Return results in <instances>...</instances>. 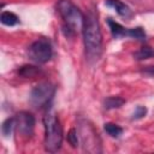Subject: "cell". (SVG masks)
<instances>
[{
    "label": "cell",
    "mask_w": 154,
    "mask_h": 154,
    "mask_svg": "<svg viewBox=\"0 0 154 154\" xmlns=\"http://www.w3.org/2000/svg\"><path fill=\"white\" fill-rule=\"evenodd\" d=\"M82 34L87 59L90 63L99 60L102 54V32L95 10H90L87 13Z\"/></svg>",
    "instance_id": "6da1fadb"
},
{
    "label": "cell",
    "mask_w": 154,
    "mask_h": 154,
    "mask_svg": "<svg viewBox=\"0 0 154 154\" xmlns=\"http://www.w3.org/2000/svg\"><path fill=\"white\" fill-rule=\"evenodd\" d=\"M57 10L63 19V31L65 36H75L83 30L85 16L71 0H58Z\"/></svg>",
    "instance_id": "7a4b0ae2"
},
{
    "label": "cell",
    "mask_w": 154,
    "mask_h": 154,
    "mask_svg": "<svg viewBox=\"0 0 154 154\" xmlns=\"http://www.w3.org/2000/svg\"><path fill=\"white\" fill-rule=\"evenodd\" d=\"M45 125V149L49 153H55L61 148L64 134L60 120L53 108L47 106V111L43 117Z\"/></svg>",
    "instance_id": "3957f363"
},
{
    "label": "cell",
    "mask_w": 154,
    "mask_h": 154,
    "mask_svg": "<svg viewBox=\"0 0 154 154\" xmlns=\"http://www.w3.org/2000/svg\"><path fill=\"white\" fill-rule=\"evenodd\" d=\"M78 138L81 140V144L83 150L87 153H100L101 152V141L99 134L95 131L93 125L88 120H81L78 126Z\"/></svg>",
    "instance_id": "277c9868"
},
{
    "label": "cell",
    "mask_w": 154,
    "mask_h": 154,
    "mask_svg": "<svg viewBox=\"0 0 154 154\" xmlns=\"http://www.w3.org/2000/svg\"><path fill=\"white\" fill-rule=\"evenodd\" d=\"M53 55L52 43L47 37H40L35 40L28 48V57L37 65L46 64Z\"/></svg>",
    "instance_id": "5b68a950"
},
{
    "label": "cell",
    "mask_w": 154,
    "mask_h": 154,
    "mask_svg": "<svg viewBox=\"0 0 154 154\" xmlns=\"http://www.w3.org/2000/svg\"><path fill=\"white\" fill-rule=\"evenodd\" d=\"M55 93V85L51 82H42L35 85L30 93V103L35 108H42L51 105Z\"/></svg>",
    "instance_id": "8992f818"
},
{
    "label": "cell",
    "mask_w": 154,
    "mask_h": 154,
    "mask_svg": "<svg viewBox=\"0 0 154 154\" xmlns=\"http://www.w3.org/2000/svg\"><path fill=\"white\" fill-rule=\"evenodd\" d=\"M16 129L17 131L24 136V137H30L34 134V129H35V117L29 113V112H19L16 117Z\"/></svg>",
    "instance_id": "52a82bcc"
},
{
    "label": "cell",
    "mask_w": 154,
    "mask_h": 154,
    "mask_svg": "<svg viewBox=\"0 0 154 154\" xmlns=\"http://www.w3.org/2000/svg\"><path fill=\"white\" fill-rule=\"evenodd\" d=\"M106 5L109 6V7H112L120 17H124L126 19L132 17V12L129 8V6H126L120 0H106Z\"/></svg>",
    "instance_id": "ba28073f"
},
{
    "label": "cell",
    "mask_w": 154,
    "mask_h": 154,
    "mask_svg": "<svg viewBox=\"0 0 154 154\" xmlns=\"http://www.w3.org/2000/svg\"><path fill=\"white\" fill-rule=\"evenodd\" d=\"M108 25H109V29H111V34L114 38H122L124 36H128V29L122 26L119 23L114 22L112 18H108L107 20Z\"/></svg>",
    "instance_id": "9c48e42d"
},
{
    "label": "cell",
    "mask_w": 154,
    "mask_h": 154,
    "mask_svg": "<svg viewBox=\"0 0 154 154\" xmlns=\"http://www.w3.org/2000/svg\"><path fill=\"white\" fill-rule=\"evenodd\" d=\"M0 20L4 25H7V26H13L19 23V18L13 12H10V11H2L0 14Z\"/></svg>",
    "instance_id": "30bf717a"
},
{
    "label": "cell",
    "mask_w": 154,
    "mask_h": 154,
    "mask_svg": "<svg viewBox=\"0 0 154 154\" xmlns=\"http://www.w3.org/2000/svg\"><path fill=\"white\" fill-rule=\"evenodd\" d=\"M124 103H125V100L123 97H120V96H109L103 101V107L106 109H114V108H119Z\"/></svg>",
    "instance_id": "8fae6325"
},
{
    "label": "cell",
    "mask_w": 154,
    "mask_h": 154,
    "mask_svg": "<svg viewBox=\"0 0 154 154\" xmlns=\"http://www.w3.org/2000/svg\"><path fill=\"white\" fill-rule=\"evenodd\" d=\"M14 128H16V118L14 117L7 118L2 123V125H1V132H2L4 137H8L12 134V131H13Z\"/></svg>",
    "instance_id": "7c38bea8"
},
{
    "label": "cell",
    "mask_w": 154,
    "mask_h": 154,
    "mask_svg": "<svg viewBox=\"0 0 154 154\" xmlns=\"http://www.w3.org/2000/svg\"><path fill=\"white\" fill-rule=\"evenodd\" d=\"M103 129H105V131H106L111 137H114V138L119 137V136L123 134V129H122L119 125L114 124V123H106L105 126H103Z\"/></svg>",
    "instance_id": "4fadbf2b"
},
{
    "label": "cell",
    "mask_w": 154,
    "mask_h": 154,
    "mask_svg": "<svg viewBox=\"0 0 154 154\" xmlns=\"http://www.w3.org/2000/svg\"><path fill=\"white\" fill-rule=\"evenodd\" d=\"M134 57L137 60H143V59L152 58V57H154V49H152L150 47H142L136 53H134Z\"/></svg>",
    "instance_id": "5bb4252c"
},
{
    "label": "cell",
    "mask_w": 154,
    "mask_h": 154,
    "mask_svg": "<svg viewBox=\"0 0 154 154\" xmlns=\"http://www.w3.org/2000/svg\"><path fill=\"white\" fill-rule=\"evenodd\" d=\"M38 72H40V70L32 65H24L18 70V73L23 77H32V76L37 75Z\"/></svg>",
    "instance_id": "9a60e30c"
},
{
    "label": "cell",
    "mask_w": 154,
    "mask_h": 154,
    "mask_svg": "<svg viewBox=\"0 0 154 154\" xmlns=\"http://www.w3.org/2000/svg\"><path fill=\"white\" fill-rule=\"evenodd\" d=\"M128 37H132V38H136L138 41H143L146 40V32L142 28H131V29H128Z\"/></svg>",
    "instance_id": "2e32d148"
},
{
    "label": "cell",
    "mask_w": 154,
    "mask_h": 154,
    "mask_svg": "<svg viewBox=\"0 0 154 154\" xmlns=\"http://www.w3.org/2000/svg\"><path fill=\"white\" fill-rule=\"evenodd\" d=\"M67 141L71 144V147H73V148H76L78 146V134H77V130H75V129L70 130V132L67 134Z\"/></svg>",
    "instance_id": "e0dca14e"
},
{
    "label": "cell",
    "mask_w": 154,
    "mask_h": 154,
    "mask_svg": "<svg viewBox=\"0 0 154 154\" xmlns=\"http://www.w3.org/2000/svg\"><path fill=\"white\" fill-rule=\"evenodd\" d=\"M147 114V108L144 106H137L132 114V119H141Z\"/></svg>",
    "instance_id": "ac0fdd59"
},
{
    "label": "cell",
    "mask_w": 154,
    "mask_h": 154,
    "mask_svg": "<svg viewBox=\"0 0 154 154\" xmlns=\"http://www.w3.org/2000/svg\"><path fill=\"white\" fill-rule=\"evenodd\" d=\"M142 72H143V73H146V75L153 76V75H154V66H147Z\"/></svg>",
    "instance_id": "d6986e66"
}]
</instances>
